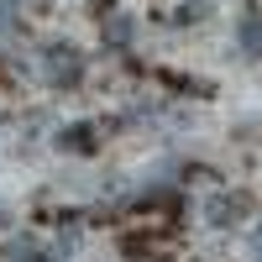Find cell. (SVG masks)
Wrapping results in <instances>:
<instances>
[{
    "mask_svg": "<svg viewBox=\"0 0 262 262\" xmlns=\"http://www.w3.org/2000/svg\"><path fill=\"white\" fill-rule=\"evenodd\" d=\"M236 42H242L247 58H257L262 53V21L257 16H242V21H236Z\"/></svg>",
    "mask_w": 262,
    "mask_h": 262,
    "instance_id": "277c9868",
    "label": "cell"
},
{
    "mask_svg": "<svg viewBox=\"0 0 262 262\" xmlns=\"http://www.w3.org/2000/svg\"><path fill=\"white\" fill-rule=\"evenodd\" d=\"M252 262H262V231L252 236Z\"/></svg>",
    "mask_w": 262,
    "mask_h": 262,
    "instance_id": "8992f818",
    "label": "cell"
},
{
    "mask_svg": "<svg viewBox=\"0 0 262 262\" xmlns=\"http://www.w3.org/2000/svg\"><path fill=\"white\" fill-rule=\"evenodd\" d=\"M247 210H252V200H247V194H215V200L205 205L210 226H236V215H247Z\"/></svg>",
    "mask_w": 262,
    "mask_h": 262,
    "instance_id": "7a4b0ae2",
    "label": "cell"
},
{
    "mask_svg": "<svg viewBox=\"0 0 262 262\" xmlns=\"http://www.w3.org/2000/svg\"><path fill=\"white\" fill-rule=\"evenodd\" d=\"M0 262H48V252H42L32 236H11L6 252H0Z\"/></svg>",
    "mask_w": 262,
    "mask_h": 262,
    "instance_id": "3957f363",
    "label": "cell"
},
{
    "mask_svg": "<svg viewBox=\"0 0 262 262\" xmlns=\"http://www.w3.org/2000/svg\"><path fill=\"white\" fill-rule=\"evenodd\" d=\"M126 37H131V21L116 16V21H111V42H126Z\"/></svg>",
    "mask_w": 262,
    "mask_h": 262,
    "instance_id": "5b68a950",
    "label": "cell"
},
{
    "mask_svg": "<svg viewBox=\"0 0 262 262\" xmlns=\"http://www.w3.org/2000/svg\"><path fill=\"white\" fill-rule=\"evenodd\" d=\"M79 74H84L79 48H69V42H53V48H42V79H48V84H74Z\"/></svg>",
    "mask_w": 262,
    "mask_h": 262,
    "instance_id": "6da1fadb",
    "label": "cell"
}]
</instances>
